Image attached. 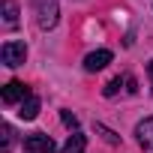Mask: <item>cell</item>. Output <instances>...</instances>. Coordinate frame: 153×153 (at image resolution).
I'll return each instance as SVG.
<instances>
[{"label":"cell","instance_id":"4","mask_svg":"<svg viewBox=\"0 0 153 153\" xmlns=\"http://www.w3.org/2000/svg\"><path fill=\"white\" fill-rule=\"evenodd\" d=\"M33 93H30V87L27 84H21V81H9L6 87H3V102L6 105H15V102H24V99H30Z\"/></svg>","mask_w":153,"mask_h":153},{"label":"cell","instance_id":"11","mask_svg":"<svg viewBox=\"0 0 153 153\" xmlns=\"http://www.w3.org/2000/svg\"><path fill=\"white\" fill-rule=\"evenodd\" d=\"M120 84H126V78H120V75H117V78H111V81L102 87V93H105V96H114V93L120 90Z\"/></svg>","mask_w":153,"mask_h":153},{"label":"cell","instance_id":"5","mask_svg":"<svg viewBox=\"0 0 153 153\" xmlns=\"http://www.w3.org/2000/svg\"><path fill=\"white\" fill-rule=\"evenodd\" d=\"M111 57H114V54H111L108 48H99V51H90V54L84 57V69H87V72H99V69H105V66L111 63Z\"/></svg>","mask_w":153,"mask_h":153},{"label":"cell","instance_id":"12","mask_svg":"<svg viewBox=\"0 0 153 153\" xmlns=\"http://www.w3.org/2000/svg\"><path fill=\"white\" fill-rule=\"evenodd\" d=\"M60 120H63L69 129H78V117H75V114H69V111H60Z\"/></svg>","mask_w":153,"mask_h":153},{"label":"cell","instance_id":"13","mask_svg":"<svg viewBox=\"0 0 153 153\" xmlns=\"http://www.w3.org/2000/svg\"><path fill=\"white\" fill-rule=\"evenodd\" d=\"M96 132H99V135H105V141H108V144H120V141H117V135H114L111 129H105V126H96Z\"/></svg>","mask_w":153,"mask_h":153},{"label":"cell","instance_id":"8","mask_svg":"<svg viewBox=\"0 0 153 153\" xmlns=\"http://www.w3.org/2000/svg\"><path fill=\"white\" fill-rule=\"evenodd\" d=\"M84 144H87V138H84L81 132H72L69 141L63 144V153H84Z\"/></svg>","mask_w":153,"mask_h":153},{"label":"cell","instance_id":"2","mask_svg":"<svg viewBox=\"0 0 153 153\" xmlns=\"http://www.w3.org/2000/svg\"><path fill=\"white\" fill-rule=\"evenodd\" d=\"M0 57H3V63L6 66H21L24 63V57H27V48H24V42H3V48H0Z\"/></svg>","mask_w":153,"mask_h":153},{"label":"cell","instance_id":"7","mask_svg":"<svg viewBox=\"0 0 153 153\" xmlns=\"http://www.w3.org/2000/svg\"><path fill=\"white\" fill-rule=\"evenodd\" d=\"M36 114H39V99H36V96L24 99V102H21V108H18V117H21V120H33Z\"/></svg>","mask_w":153,"mask_h":153},{"label":"cell","instance_id":"14","mask_svg":"<svg viewBox=\"0 0 153 153\" xmlns=\"http://www.w3.org/2000/svg\"><path fill=\"white\" fill-rule=\"evenodd\" d=\"M147 72H150V78H153V60H150V63H147Z\"/></svg>","mask_w":153,"mask_h":153},{"label":"cell","instance_id":"6","mask_svg":"<svg viewBox=\"0 0 153 153\" xmlns=\"http://www.w3.org/2000/svg\"><path fill=\"white\" fill-rule=\"evenodd\" d=\"M135 135H138V144L144 147V153H153V117L141 120L135 126Z\"/></svg>","mask_w":153,"mask_h":153},{"label":"cell","instance_id":"10","mask_svg":"<svg viewBox=\"0 0 153 153\" xmlns=\"http://www.w3.org/2000/svg\"><path fill=\"white\" fill-rule=\"evenodd\" d=\"M0 135H3V141H0V153H9L12 150V126L3 123V126H0Z\"/></svg>","mask_w":153,"mask_h":153},{"label":"cell","instance_id":"9","mask_svg":"<svg viewBox=\"0 0 153 153\" xmlns=\"http://www.w3.org/2000/svg\"><path fill=\"white\" fill-rule=\"evenodd\" d=\"M3 21H6V27H15L18 24V6L12 3V0L3 3Z\"/></svg>","mask_w":153,"mask_h":153},{"label":"cell","instance_id":"1","mask_svg":"<svg viewBox=\"0 0 153 153\" xmlns=\"http://www.w3.org/2000/svg\"><path fill=\"white\" fill-rule=\"evenodd\" d=\"M33 12H36V24L42 30H51L57 24V15H60L57 0H33Z\"/></svg>","mask_w":153,"mask_h":153},{"label":"cell","instance_id":"3","mask_svg":"<svg viewBox=\"0 0 153 153\" xmlns=\"http://www.w3.org/2000/svg\"><path fill=\"white\" fill-rule=\"evenodd\" d=\"M24 150L27 153H54L57 144L51 141V135H42V132H33L24 138Z\"/></svg>","mask_w":153,"mask_h":153}]
</instances>
